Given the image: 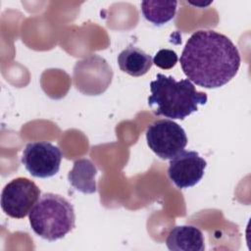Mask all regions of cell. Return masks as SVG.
<instances>
[{
    "instance_id": "cell-1",
    "label": "cell",
    "mask_w": 251,
    "mask_h": 251,
    "mask_svg": "<svg viewBox=\"0 0 251 251\" xmlns=\"http://www.w3.org/2000/svg\"><path fill=\"white\" fill-rule=\"evenodd\" d=\"M179 62L191 82L205 88H218L235 76L241 58L227 36L211 29H199L188 38Z\"/></svg>"
},
{
    "instance_id": "cell-2",
    "label": "cell",
    "mask_w": 251,
    "mask_h": 251,
    "mask_svg": "<svg viewBox=\"0 0 251 251\" xmlns=\"http://www.w3.org/2000/svg\"><path fill=\"white\" fill-rule=\"evenodd\" d=\"M150 91L148 105L153 113L172 120H184L208 100L207 94L197 91L188 78L177 81L163 74L150 82Z\"/></svg>"
},
{
    "instance_id": "cell-3",
    "label": "cell",
    "mask_w": 251,
    "mask_h": 251,
    "mask_svg": "<svg viewBox=\"0 0 251 251\" xmlns=\"http://www.w3.org/2000/svg\"><path fill=\"white\" fill-rule=\"evenodd\" d=\"M28 217L32 230L48 241L63 238L75 224L74 206L63 196L54 193L40 195Z\"/></svg>"
},
{
    "instance_id": "cell-4",
    "label": "cell",
    "mask_w": 251,
    "mask_h": 251,
    "mask_svg": "<svg viewBox=\"0 0 251 251\" xmlns=\"http://www.w3.org/2000/svg\"><path fill=\"white\" fill-rule=\"evenodd\" d=\"M146 140L149 148L162 160H171L187 144L184 129L172 120H158L146 130Z\"/></svg>"
},
{
    "instance_id": "cell-5",
    "label": "cell",
    "mask_w": 251,
    "mask_h": 251,
    "mask_svg": "<svg viewBox=\"0 0 251 251\" xmlns=\"http://www.w3.org/2000/svg\"><path fill=\"white\" fill-rule=\"evenodd\" d=\"M40 197V189L26 177H17L2 190L1 208L11 218L26 217Z\"/></svg>"
},
{
    "instance_id": "cell-6",
    "label": "cell",
    "mask_w": 251,
    "mask_h": 251,
    "mask_svg": "<svg viewBox=\"0 0 251 251\" xmlns=\"http://www.w3.org/2000/svg\"><path fill=\"white\" fill-rule=\"evenodd\" d=\"M62 152L58 146L47 141L27 143L23 151L22 163L34 177L46 178L55 176L60 169Z\"/></svg>"
},
{
    "instance_id": "cell-7",
    "label": "cell",
    "mask_w": 251,
    "mask_h": 251,
    "mask_svg": "<svg viewBox=\"0 0 251 251\" xmlns=\"http://www.w3.org/2000/svg\"><path fill=\"white\" fill-rule=\"evenodd\" d=\"M207 162L196 151L182 150L170 160L168 176L180 189L197 184L204 176Z\"/></svg>"
},
{
    "instance_id": "cell-8",
    "label": "cell",
    "mask_w": 251,
    "mask_h": 251,
    "mask_svg": "<svg viewBox=\"0 0 251 251\" xmlns=\"http://www.w3.org/2000/svg\"><path fill=\"white\" fill-rule=\"evenodd\" d=\"M166 245L172 251H204V236L193 226H176L171 229Z\"/></svg>"
},
{
    "instance_id": "cell-9",
    "label": "cell",
    "mask_w": 251,
    "mask_h": 251,
    "mask_svg": "<svg viewBox=\"0 0 251 251\" xmlns=\"http://www.w3.org/2000/svg\"><path fill=\"white\" fill-rule=\"evenodd\" d=\"M120 69L131 76H141L145 75L153 65L152 57L142 49L129 45L118 56Z\"/></svg>"
},
{
    "instance_id": "cell-10",
    "label": "cell",
    "mask_w": 251,
    "mask_h": 251,
    "mask_svg": "<svg viewBox=\"0 0 251 251\" xmlns=\"http://www.w3.org/2000/svg\"><path fill=\"white\" fill-rule=\"evenodd\" d=\"M96 174L97 169L90 160L79 159L74 163V167L68 175V179L76 190L91 194L96 192Z\"/></svg>"
},
{
    "instance_id": "cell-11",
    "label": "cell",
    "mask_w": 251,
    "mask_h": 251,
    "mask_svg": "<svg viewBox=\"0 0 251 251\" xmlns=\"http://www.w3.org/2000/svg\"><path fill=\"white\" fill-rule=\"evenodd\" d=\"M176 6V1H142L141 12L148 22L162 25L175 17Z\"/></svg>"
},
{
    "instance_id": "cell-12",
    "label": "cell",
    "mask_w": 251,
    "mask_h": 251,
    "mask_svg": "<svg viewBox=\"0 0 251 251\" xmlns=\"http://www.w3.org/2000/svg\"><path fill=\"white\" fill-rule=\"evenodd\" d=\"M178 58L175 51L171 49L159 50L153 58V64L163 70H170L176 64Z\"/></svg>"
}]
</instances>
